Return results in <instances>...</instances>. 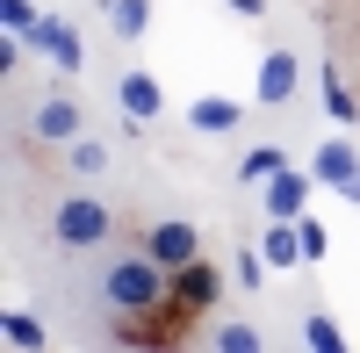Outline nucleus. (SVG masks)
<instances>
[{
    "label": "nucleus",
    "instance_id": "4be33fe9",
    "mask_svg": "<svg viewBox=\"0 0 360 353\" xmlns=\"http://www.w3.org/2000/svg\"><path fill=\"white\" fill-rule=\"evenodd\" d=\"M295 231H303V259H324V252H332V231H324V224H317L310 210L295 217Z\"/></svg>",
    "mask_w": 360,
    "mask_h": 353
},
{
    "label": "nucleus",
    "instance_id": "6ab92c4d",
    "mask_svg": "<svg viewBox=\"0 0 360 353\" xmlns=\"http://www.w3.org/2000/svg\"><path fill=\"white\" fill-rule=\"evenodd\" d=\"M303 346H310V353H346V332H339L324 310H310V317H303Z\"/></svg>",
    "mask_w": 360,
    "mask_h": 353
},
{
    "label": "nucleus",
    "instance_id": "f03ea898",
    "mask_svg": "<svg viewBox=\"0 0 360 353\" xmlns=\"http://www.w3.org/2000/svg\"><path fill=\"white\" fill-rule=\"evenodd\" d=\"M115 238V210H108V202L101 195H65V202H58V210H51V245L58 252H94V245H108Z\"/></svg>",
    "mask_w": 360,
    "mask_h": 353
},
{
    "label": "nucleus",
    "instance_id": "a211bd4d",
    "mask_svg": "<svg viewBox=\"0 0 360 353\" xmlns=\"http://www.w3.org/2000/svg\"><path fill=\"white\" fill-rule=\"evenodd\" d=\"M65 166L79 173V181H94V173H108V144L101 137H72L65 144Z\"/></svg>",
    "mask_w": 360,
    "mask_h": 353
},
{
    "label": "nucleus",
    "instance_id": "20e7f679",
    "mask_svg": "<svg viewBox=\"0 0 360 353\" xmlns=\"http://www.w3.org/2000/svg\"><path fill=\"white\" fill-rule=\"evenodd\" d=\"M137 245L159 259V267H188V259H202V231L188 224V217H152L137 231Z\"/></svg>",
    "mask_w": 360,
    "mask_h": 353
},
{
    "label": "nucleus",
    "instance_id": "39448f33",
    "mask_svg": "<svg viewBox=\"0 0 360 353\" xmlns=\"http://www.w3.org/2000/svg\"><path fill=\"white\" fill-rule=\"evenodd\" d=\"M173 303L195 310V317H209V310L224 303V267H217V259H188V267H173Z\"/></svg>",
    "mask_w": 360,
    "mask_h": 353
},
{
    "label": "nucleus",
    "instance_id": "f3484780",
    "mask_svg": "<svg viewBox=\"0 0 360 353\" xmlns=\"http://www.w3.org/2000/svg\"><path fill=\"white\" fill-rule=\"evenodd\" d=\"M0 339H8V346H22V353H44V346H51V332H44L29 310H8V317H0Z\"/></svg>",
    "mask_w": 360,
    "mask_h": 353
},
{
    "label": "nucleus",
    "instance_id": "5701e85b",
    "mask_svg": "<svg viewBox=\"0 0 360 353\" xmlns=\"http://www.w3.org/2000/svg\"><path fill=\"white\" fill-rule=\"evenodd\" d=\"M22 58H29V37H15V29H0V72H22Z\"/></svg>",
    "mask_w": 360,
    "mask_h": 353
},
{
    "label": "nucleus",
    "instance_id": "4468645a",
    "mask_svg": "<svg viewBox=\"0 0 360 353\" xmlns=\"http://www.w3.org/2000/svg\"><path fill=\"white\" fill-rule=\"evenodd\" d=\"M101 8H108V29L123 44H137L144 29H152V0H101Z\"/></svg>",
    "mask_w": 360,
    "mask_h": 353
},
{
    "label": "nucleus",
    "instance_id": "6e6552de",
    "mask_svg": "<svg viewBox=\"0 0 360 353\" xmlns=\"http://www.w3.org/2000/svg\"><path fill=\"white\" fill-rule=\"evenodd\" d=\"M29 44H37L58 72H79V65H86V44H79V29H72L65 15H44L37 29H29Z\"/></svg>",
    "mask_w": 360,
    "mask_h": 353
},
{
    "label": "nucleus",
    "instance_id": "9b49d317",
    "mask_svg": "<svg viewBox=\"0 0 360 353\" xmlns=\"http://www.w3.org/2000/svg\"><path fill=\"white\" fill-rule=\"evenodd\" d=\"M310 188H317V173H295V166H281L274 181L259 188V202H266V217H303V210H310Z\"/></svg>",
    "mask_w": 360,
    "mask_h": 353
},
{
    "label": "nucleus",
    "instance_id": "9d476101",
    "mask_svg": "<svg viewBox=\"0 0 360 353\" xmlns=\"http://www.w3.org/2000/svg\"><path fill=\"white\" fill-rule=\"evenodd\" d=\"M310 173H317V181L324 188H339L346 202H360V159H353V144H317V159H310Z\"/></svg>",
    "mask_w": 360,
    "mask_h": 353
},
{
    "label": "nucleus",
    "instance_id": "1a4fd4ad",
    "mask_svg": "<svg viewBox=\"0 0 360 353\" xmlns=\"http://www.w3.org/2000/svg\"><path fill=\"white\" fill-rule=\"evenodd\" d=\"M238 123H245V101H231V94H195L188 101V130L195 137H231Z\"/></svg>",
    "mask_w": 360,
    "mask_h": 353
},
{
    "label": "nucleus",
    "instance_id": "aec40b11",
    "mask_svg": "<svg viewBox=\"0 0 360 353\" xmlns=\"http://www.w3.org/2000/svg\"><path fill=\"white\" fill-rule=\"evenodd\" d=\"M209 339H217V353H259V332L245 325V317H224Z\"/></svg>",
    "mask_w": 360,
    "mask_h": 353
},
{
    "label": "nucleus",
    "instance_id": "dca6fc26",
    "mask_svg": "<svg viewBox=\"0 0 360 353\" xmlns=\"http://www.w3.org/2000/svg\"><path fill=\"white\" fill-rule=\"evenodd\" d=\"M324 115L332 123H360V94L339 79V65H324Z\"/></svg>",
    "mask_w": 360,
    "mask_h": 353
},
{
    "label": "nucleus",
    "instance_id": "393cba45",
    "mask_svg": "<svg viewBox=\"0 0 360 353\" xmlns=\"http://www.w3.org/2000/svg\"><path fill=\"white\" fill-rule=\"evenodd\" d=\"M224 8H231V15H245V22H259V15H266V0H224Z\"/></svg>",
    "mask_w": 360,
    "mask_h": 353
},
{
    "label": "nucleus",
    "instance_id": "f257e3e1",
    "mask_svg": "<svg viewBox=\"0 0 360 353\" xmlns=\"http://www.w3.org/2000/svg\"><path fill=\"white\" fill-rule=\"evenodd\" d=\"M101 296H108V310H159V303H173V267H159L144 245H130L108 259Z\"/></svg>",
    "mask_w": 360,
    "mask_h": 353
},
{
    "label": "nucleus",
    "instance_id": "f8f14e48",
    "mask_svg": "<svg viewBox=\"0 0 360 353\" xmlns=\"http://www.w3.org/2000/svg\"><path fill=\"white\" fill-rule=\"evenodd\" d=\"M295 79H303L295 51H266V58H259V86H252V94H259V108H281V101L295 94Z\"/></svg>",
    "mask_w": 360,
    "mask_h": 353
},
{
    "label": "nucleus",
    "instance_id": "2eb2a0df",
    "mask_svg": "<svg viewBox=\"0 0 360 353\" xmlns=\"http://www.w3.org/2000/svg\"><path fill=\"white\" fill-rule=\"evenodd\" d=\"M281 166H288V159H281V144H252V152L238 159V181H245V188H266Z\"/></svg>",
    "mask_w": 360,
    "mask_h": 353
},
{
    "label": "nucleus",
    "instance_id": "b1692460",
    "mask_svg": "<svg viewBox=\"0 0 360 353\" xmlns=\"http://www.w3.org/2000/svg\"><path fill=\"white\" fill-rule=\"evenodd\" d=\"M231 274H238V288H259V281H266V252H238Z\"/></svg>",
    "mask_w": 360,
    "mask_h": 353
},
{
    "label": "nucleus",
    "instance_id": "412c9836",
    "mask_svg": "<svg viewBox=\"0 0 360 353\" xmlns=\"http://www.w3.org/2000/svg\"><path fill=\"white\" fill-rule=\"evenodd\" d=\"M44 15H37V0H0V29H15V37H29Z\"/></svg>",
    "mask_w": 360,
    "mask_h": 353
},
{
    "label": "nucleus",
    "instance_id": "7ed1b4c3",
    "mask_svg": "<svg viewBox=\"0 0 360 353\" xmlns=\"http://www.w3.org/2000/svg\"><path fill=\"white\" fill-rule=\"evenodd\" d=\"M108 339H115V346H188V339H195V310H180V303H159V310H115Z\"/></svg>",
    "mask_w": 360,
    "mask_h": 353
},
{
    "label": "nucleus",
    "instance_id": "423d86ee",
    "mask_svg": "<svg viewBox=\"0 0 360 353\" xmlns=\"http://www.w3.org/2000/svg\"><path fill=\"white\" fill-rule=\"evenodd\" d=\"M115 101H123V123L144 130V123H159V115H166V86H159V72L130 65L123 79H115Z\"/></svg>",
    "mask_w": 360,
    "mask_h": 353
},
{
    "label": "nucleus",
    "instance_id": "0eeeda50",
    "mask_svg": "<svg viewBox=\"0 0 360 353\" xmlns=\"http://www.w3.org/2000/svg\"><path fill=\"white\" fill-rule=\"evenodd\" d=\"M29 137H44V144H72L86 137V108L72 94H44L37 108H29Z\"/></svg>",
    "mask_w": 360,
    "mask_h": 353
},
{
    "label": "nucleus",
    "instance_id": "ddd939ff",
    "mask_svg": "<svg viewBox=\"0 0 360 353\" xmlns=\"http://www.w3.org/2000/svg\"><path fill=\"white\" fill-rule=\"evenodd\" d=\"M259 252H266V267H274V274L303 267V231H295V217H266V238H259Z\"/></svg>",
    "mask_w": 360,
    "mask_h": 353
}]
</instances>
